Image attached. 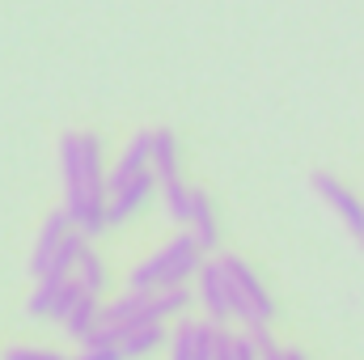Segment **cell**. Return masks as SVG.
I'll use <instances>...</instances> for the list:
<instances>
[{"mask_svg": "<svg viewBox=\"0 0 364 360\" xmlns=\"http://www.w3.org/2000/svg\"><path fill=\"white\" fill-rule=\"evenodd\" d=\"M60 179H64V212L85 238H102L106 203H110V170L102 162V140L93 132H64L60 136Z\"/></svg>", "mask_w": 364, "mask_h": 360, "instance_id": "cell-1", "label": "cell"}, {"mask_svg": "<svg viewBox=\"0 0 364 360\" xmlns=\"http://www.w3.org/2000/svg\"><path fill=\"white\" fill-rule=\"evenodd\" d=\"M212 255L199 246V238L191 229H178L166 246H157L149 259H140L136 268L127 271V288L132 292H161V288H186L195 284L199 268Z\"/></svg>", "mask_w": 364, "mask_h": 360, "instance_id": "cell-2", "label": "cell"}, {"mask_svg": "<svg viewBox=\"0 0 364 360\" xmlns=\"http://www.w3.org/2000/svg\"><path fill=\"white\" fill-rule=\"evenodd\" d=\"M225 275H229V297H233V322H242V331L255 327H272L275 322V297L267 284L259 280V271L250 268L242 255H220Z\"/></svg>", "mask_w": 364, "mask_h": 360, "instance_id": "cell-3", "label": "cell"}, {"mask_svg": "<svg viewBox=\"0 0 364 360\" xmlns=\"http://www.w3.org/2000/svg\"><path fill=\"white\" fill-rule=\"evenodd\" d=\"M81 284L68 275V280H34V292H30V301H26V314L30 318H38V322H60L64 327V318L81 305Z\"/></svg>", "mask_w": 364, "mask_h": 360, "instance_id": "cell-4", "label": "cell"}, {"mask_svg": "<svg viewBox=\"0 0 364 360\" xmlns=\"http://www.w3.org/2000/svg\"><path fill=\"white\" fill-rule=\"evenodd\" d=\"M195 305L203 309V318L208 322H216V327H225V322H233V297H229V275H225V263H220V255H212L199 275H195Z\"/></svg>", "mask_w": 364, "mask_h": 360, "instance_id": "cell-5", "label": "cell"}, {"mask_svg": "<svg viewBox=\"0 0 364 360\" xmlns=\"http://www.w3.org/2000/svg\"><path fill=\"white\" fill-rule=\"evenodd\" d=\"M153 199H161V179L149 170V174H140V179L123 182V186H110V203H106V225L110 229H123V225H132Z\"/></svg>", "mask_w": 364, "mask_h": 360, "instance_id": "cell-6", "label": "cell"}, {"mask_svg": "<svg viewBox=\"0 0 364 360\" xmlns=\"http://www.w3.org/2000/svg\"><path fill=\"white\" fill-rule=\"evenodd\" d=\"M309 186H314V195H318V199L339 216V221H343V229L360 242V238H364V199H360V195H356L348 182H339L331 170H318V174L309 179Z\"/></svg>", "mask_w": 364, "mask_h": 360, "instance_id": "cell-7", "label": "cell"}, {"mask_svg": "<svg viewBox=\"0 0 364 360\" xmlns=\"http://www.w3.org/2000/svg\"><path fill=\"white\" fill-rule=\"evenodd\" d=\"M220 331L225 327L208 318H178L170 327V360H216Z\"/></svg>", "mask_w": 364, "mask_h": 360, "instance_id": "cell-8", "label": "cell"}, {"mask_svg": "<svg viewBox=\"0 0 364 360\" xmlns=\"http://www.w3.org/2000/svg\"><path fill=\"white\" fill-rule=\"evenodd\" d=\"M149 170H153V132H136L110 166V186H123V182L140 179Z\"/></svg>", "mask_w": 364, "mask_h": 360, "instance_id": "cell-9", "label": "cell"}, {"mask_svg": "<svg viewBox=\"0 0 364 360\" xmlns=\"http://www.w3.org/2000/svg\"><path fill=\"white\" fill-rule=\"evenodd\" d=\"M153 174L161 182L182 179V149L174 127H153Z\"/></svg>", "mask_w": 364, "mask_h": 360, "instance_id": "cell-10", "label": "cell"}, {"mask_svg": "<svg viewBox=\"0 0 364 360\" xmlns=\"http://www.w3.org/2000/svg\"><path fill=\"white\" fill-rule=\"evenodd\" d=\"M102 305L106 301H97V297H81V305L64 318V335L77 339L81 348H90L93 339H97V331H102Z\"/></svg>", "mask_w": 364, "mask_h": 360, "instance_id": "cell-11", "label": "cell"}, {"mask_svg": "<svg viewBox=\"0 0 364 360\" xmlns=\"http://www.w3.org/2000/svg\"><path fill=\"white\" fill-rule=\"evenodd\" d=\"M195 203H199V186L191 182H161V208L166 216L178 225V229H191V216H195Z\"/></svg>", "mask_w": 364, "mask_h": 360, "instance_id": "cell-12", "label": "cell"}, {"mask_svg": "<svg viewBox=\"0 0 364 360\" xmlns=\"http://www.w3.org/2000/svg\"><path fill=\"white\" fill-rule=\"evenodd\" d=\"M77 225H73V216L60 208V212H47V221H43V229H38V242H34V255H30V271L34 268H43L47 259H51V250L73 233Z\"/></svg>", "mask_w": 364, "mask_h": 360, "instance_id": "cell-13", "label": "cell"}, {"mask_svg": "<svg viewBox=\"0 0 364 360\" xmlns=\"http://www.w3.org/2000/svg\"><path fill=\"white\" fill-rule=\"evenodd\" d=\"M73 280L81 284V292H85V297H97V301H102L114 275H110V263H106V259H102V255H97V250L90 246V250L81 255V263H77V271H73Z\"/></svg>", "mask_w": 364, "mask_h": 360, "instance_id": "cell-14", "label": "cell"}, {"mask_svg": "<svg viewBox=\"0 0 364 360\" xmlns=\"http://www.w3.org/2000/svg\"><path fill=\"white\" fill-rule=\"evenodd\" d=\"M191 233L199 238V246L208 255H216V246H220V216H216V203H212L208 191H199V203H195V216H191Z\"/></svg>", "mask_w": 364, "mask_h": 360, "instance_id": "cell-15", "label": "cell"}, {"mask_svg": "<svg viewBox=\"0 0 364 360\" xmlns=\"http://www.w3.org/2000/svg\"><path fill=\"white\" fill-rule=\"evenodd\" d=\"M157 348H170V327H136L119 339V352L127 360H140V356H153Z\"/></svg>", "mask_w": 364, "mask_h": 360, "instance_id": "cell-16", "label": "cell"}, {"mask_svg": "<svg viewBox=\"0 0 364 360\" xmlns=\"http://www.w3.org/2000/svg\"><path fill=\"white\" fill-rule=\"evenodd\" d=\"M0 360H68L60 356V352H51V348H30V344H13V348H4Z\"/></svg>", "mask_w": 364, "mask_h": 360, "instance_id": "cell-17", "label": "cell"}, {"mask_svg": "<svg viewBox=\"0 0 364 360\" xmlns=\"http://www.w3.org/2000/svg\"><path fill=\"white\" fill-rule=\"evenodd\" d=\"M73 360H127L119 348H106V344H93V348H81Z\"/></svg>", "mask_w": 364, "mask_h": 360, "instance_id": "cell-18", "label": "cell"}, {"mask_svg": "<svg viewBox=\"0 0 364 360\" xmlns=\"http://www.w3.org/2000/svg\"><path fill=\"white\" fill-rule=\"evenodd\" d=\"M216 360H233V331H220V348H216Z\"/></svg>", "mask_w": 364, "mask_h": 360, "instance_id": "cell-19", "label": "cell"}, {"mask_svg": "<svg viewBox=\"0 0 364 360\" xmlns=\"http://www.w3.org/2000/svg\"><path fill=\"white\" fill-rule=\"evenodd\" d=\"M284 360H309L301 348H284Z\"/></svg>", "mask_w": 364, "mask_h": 360, "instance_id": "cell-20", "label": "cell"}, {"mask_svg": "<svg viewBox=\"0 0 364 360\" xmlns=\"http://www.w3.org/2000/svg\"><path fill=\"white\" fill-rule=\"evenodd\" d=\"M360 246H364V238H360Z\"/></svg>", "mask_w": 364, "mask_h": 360, "instance_id": "cell-21", "label": "cell"}]
</instances>
